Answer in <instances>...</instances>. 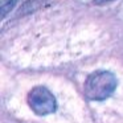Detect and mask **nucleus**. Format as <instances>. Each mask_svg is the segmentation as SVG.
Returning <instances> with one entry per match:
<instances>
[{
  "label": "nucleus",
  "instance_id": "nucleus-1",
  "mask_svg": "<svg viewBox=\"0 0 123 123\" xmlns=\"http://www.w3.org/2000/svg\"><path fill=\"white\" fill-rule=\"evenodd\" d=\"M117 89V78L107 70H97L85 81L83 93L90 101H103L109 98Z\"/></svg>",
  "mask_w": 123,
  "mask_h": 123
},
{
  "label": "nucleus",
  "instance_id": "nucleus-2",
  "mask_svg": "<svg viewBox=\"0 0 123 123\" xmlns=\"http://www.w3.org/2000/svg\"><path fill=\"white\" fill-rule=\"evenodd\" d=\"M28 105L37 115H48L56 111V98L45 86H36L28 93Z\"/></svg>",
  "mask_w": 123,
  "mask_h": 123
},
{
  "label": "nucleus",
  "instance_id": "nucleus-3",
  "mask_svg": "<svg viewBox=\"0 0 123 123\" xmlns=\"http://www.w3.org/2000/svg\"><path fill=\"white\" fill-rule=\"evenodd\" d=\"M15 4H16V0H1V17L3 19L15 7Z\"/></svg>",
  "mask_w": 123,
  "mask_h": 123
},
{
  "label": "nucleus",
  "instance_id": "nucleus-4",
  "mask_svg": "<svg viewBox=\"0 0 123 123\" xmlns=\"http://www.w3.org/2000/svg\"><path fill=\"white\" fill-rule=\"evenodd\" d=\"M95 4H107V3H111L114 0H93Z\"/></svg>",
  "mask_w": 123,
  "mask_h": 123
}]
</instances>
